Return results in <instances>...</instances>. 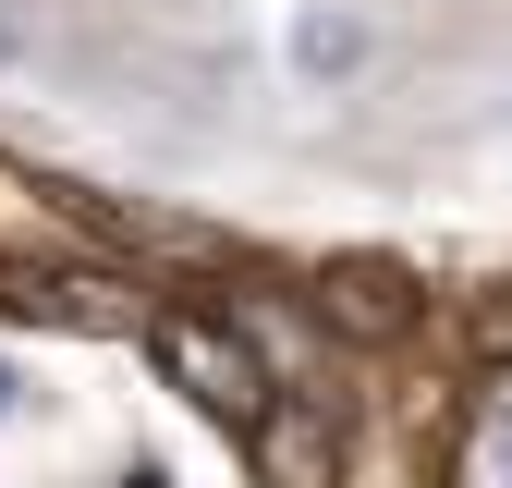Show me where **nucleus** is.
Listing matches in <instances>:
<instances>
[{
    "label": "nucleus",
    "instance_id": "f257e3e1",
    "mask_svg": "<svg viewBox=\"0 0 512 488\" xmlns=\"http://www.w3.org/2000/svg\"><path fill=\"white\" fill-rule=\"evenodd\" d=\"M147 354H159V379L196 403V415H220V427H269V366H256V342H232L220 318H159Z\"/></svg>",
    "mask_w": 512,
    "mask_h": 488
},
{
    "label": "nucleus",
    "instance_id": "f03ea898",
    "mask_svg": "<svg viewBox=\"0 0 512 488\" xmlns=\"http://www.w3.org/2000/svg\"><path fill=\"white\" fill-rule=\"evenodd\" d=\"M330 318H342L354 342H391V330L415 318V281H403L391 257H342V269H330Z\"/></svg>",
    "mask_w": 512,
    "mask_h": 488
},
{
    "label": "nucleus",
    "instance_id": "7ed1b4c3",
    "mask_svg": "<svg viewBox=\"0 0 512 488\" xmlns=\"http://www.w3.org/2000/svg\"><path fill=\"white\" fill-rule=\"evenodd\" d=\"M293 61H305V74H330V61H354V25H342V13H317V25L293 37Z\"/></svg>",
    "mask_w": 512,
    "mask_h": 488
},
{
    "label": "nucleus",
    "instance_id": "20e7f679",
    "mask_svg": "<svg viewBox=\"0 0 512 488\" xmlns=\"http://www.w3.org/2000/svg\"><path fill=\"white\" fill-rule=\"evenodd\" d=\"M488 464H500V488H512V403H500V427H488Z\"/></svg>",
    "mask_w": 512,
    "mask_h": 488
},
{
    "label": "nucleus",
    "instance_id": "39448f33",
    "mask_svg": "<svg viewBox=\"0 0 512 488\" xmlns=\"http://www.w3.org/2000/svg\"><path fill=\"white\" fill-rule=\"evenodd\" d=\"M122 488H171V476H159V464H135V476H122Z\"/></svg>",
    "mask_w": 512,
    "mask_h": 488
},
{
    "label": "nucleus",
    "instance_id": "423d86ee",
    "mask_svg": "<svg viewBox=\"0 0 512 488\" xmlns=\"http://www.w3.org/2000/svg\"><path fill=\"white\" fill-rule=\"evenodd\" d=\"M13 391H25V379H13V366H0V415H13Z\"/></svg>",
    "mask_w": 512,
    "mask_h": 488
}]
</instances>
